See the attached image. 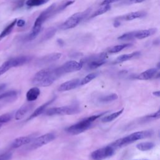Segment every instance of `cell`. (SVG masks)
I'll return each mask as SVG.
<instances>
[{
  "mask_svg": "<svg viewBox=\"0 0 160 160\" xmlns=\"http://www.w3.org/2000/svg\"><path fill=\"white\" fill-rule=\"evenodd\" d=\"M58 78L56 74L54 69L46 68L39 71L35 74L32 83L38 87H47Z\"/></svg>",
  "mask_w": 160,
  "mask_h": 160,
  "instance_id": "1",
  "label": "cell"
},
{
  "mask_svg": "<svg viewBox=\"0 0 160 160\" xmlns=\"http://www.w3.org/2000/svg\"><path fill=\"white\" fill-rule=\"evenodd\" d=\"M152 132L150 131H141L133 132L130 134L129 135L117 139L112 143L110 144L111 147H112L114 149L116 148H122L124 146H126L129 144H131L134 141H136L139 139H142L144 138H146L148 137L151 136Z\"/></svg>",
  "mask_w": 160,
  "mask_h": 160,
  "instance_id": "2",
  "label": "cell"
},
{
  "mask_svg": "<svg viewBox=\"0 0 160 160\" xmlns=\"http://www.w3.org/2000/svg\"><path fill=\"white\" fill-rule=\"evenodd\" d=\"M106 112L101 113L100 114L93 115L89 116L86 119H84L79 122L72 124V126L68 127L66 131L71 134H80L86 130H88L91 126L92 122L96 120L98 118H100L102 115H104Z\"/></svg>",
  "mask_w": 160,
  "mask_h": 160,
  "instance_id": "3",
  "label": "cell"
},
{
  "mask_svg": "<svg viewBox=\"0 0 160 160\" xmlns=\"http://www.w3.org/2000/svg\"><path fill=\"white\" fill-rule=\"evenodd\" d=\"M54 10H55V4H53L49 7H48L47 9H46L44 11H43L39 15V16L36 18L34 23L32 31L28 36V38L29 40H32L34 39L38 36V34L41 31L42 24L52 14Z\"/></svg>",
  "mask_w": 160,
  "mask_h": 160,
  "instance_id": "4",
  "label": "cell"
},
{
  "mask_svg": "<svg viewBox=\"0 0 160 160\" xmlns=\"http://www.w3.org/2000/svg\"><path fill=\"white\" fill-rule=\"evenodd\" d=\"M80 112L79 108L76 105L65 106L61 107L51 108L46 111L45 114L47 116L54 115H72L78 114Z\"/></svg>",
  "mask_w": 160,
  "mask_h": 160,
  "instance_id": "5",
  "label": "cell"
},
{
  "mask_svg": "<svg viewBox=\"0 0 160 160\" xmlns=\"http://www.w3.org/2000/svg\"><path fill=\"white\" fill-rule=\"evenodd\" d=\"M108 58L106 52H101L98 54L94 55L89 58H87L84 59H82L81 62L83 64L87 63V69L89 70L95 69L106 62V60Z\"/></svg>",
  "mask_w": 160,
  "mask_h": 160,
  "instance_id": "6",
  "label": "cell"
},
{
  "mask_svg": "<svg viewBox=\"0 0 160 160\" xmlns=\"http://www.w3.org/2000/svg\"><path fill=\"white\" fill-rule=\"evenodd\" d=\"M83 66V64L80 61H69L63 64L59 68H54V71L58 78L64 74L78 71L80 70Z\"/></svg>",
  "mask_w": 160,
  "mask_h": 160,
  "instance_id": "7",
  "label": "cell"
},
{
  "mask_svg": "<svg viewBox=\"0 0 160 160\" xmlns=\"http://www.w3.org/2000/svg\"><path fill=\"white\" fill-rule=\"evenodd\" d=\"M89 9H87L84 12H76L66 19L61 26V29L66 30L76 27L87 15L89 14Z\"/></svg>",
  "mask_w": 160,
  "mask_h": 160,
  "instance_id": "8",
  "label": "cell"
},
{
  "mask_svg": "<svg viewBox=\"0 0 160 160\" xmlns=\"http://www.w3.org/2000/svg\"><path fill=\"white\" fill-rule=\"evenodd\" d=\"M56 136L54 133H47L40 136L34 139L30 142V145L28 149L30 150L35 149L42 147V146L48 144L49 142L52 141L55 139Z\"/></svg>",
  "mask_w": 160,
  "mask_h": 160,
  "instance_id": "9",
  "label": "cell"
},
{
  "mask_svg": "<svg viewBox=\"0 0 160 160\" xmlns=\"http://www.w3.org/2000/svg\"><path fill=\"white\" fill-rule=\"evenodd\" d=\"M114 153V149L110 145L107 146L91 152L90 158L92 160H103L112 156Z\"/></svg>",
  "mask_w": 160,
  "mask_h": 160,
  "instance_id": "10",
  "label": "cell"
},
{
  "mask_svg": "<svg viewBox=\"0 0 160 160\" xmlns=\"http://www.w3.org/2000/svg\"><path fill=\"white\" fill-rule=\"evenodd\" d=\"M34 104L32 102H28L21 106L15 113V119H22L29 112H30L34 108Z\"/></svg>",
  "mask_w": 160,
  "mask_h": 160,
  "instance_id": "11",
  "label": "cell"
},
{
  "mask_svg": "<svg viewBox=\"0 0 160 160\" xmlns=\"http://www.w3.org/2000/svg\"><path fill=\"white\" fill-rule=\"evenodd\" d=\"M80 85V80L79 79H73L69 80L61 84L58 88V91L61 92L67 91L76 88Z\"/></svg>",
  "mask_w": 160,
  "mask_h": 160,
  "instance_id": "12",
  "label": "cell"
},
{
  "mask_svg": "<svg viewBox=\"0 0 160 160\" xmlns=\"http://www.w3.org/2000/svg\"><path fill=\"white\" fill-rule=\"evenodd\" d=\"M34 138L32 136H21L16 138L11 143V148H18L24 145L29 144L32 140Z\"/></svg>",
  "mask_w": 160,
  "mask_h": 160,
  "instance_id": "13",
  "label": "cell"
},
{
  "mask_svg": "<svg viewBox=\"0 0 160 160\" xmlns=\"http://www.w3.org/2000/svg\"><path fill=\"white\" fill-rule=\"evenodd\" d=\"M55 99H56V98L54 97V98H52V99H51L49 101H47L46 102H45V103L43 104L42 105H41V106H40L39 107H38V108H36V109H35V111H34L31 114V116L28 118L27 120L32 119H33V118H34L38 117V116H39V115L41 114L42 113L44 112V111H45L46 108L50 104H51Z\"/></svg>",
  "mask_w": 160,
  "mask_h": 160,
  "instance_id": "14",
  "label": "cell"
},
{
  "mask_svg": "<svg viewBox=\"0 0 160 160\" xmlns=\"http://www.w3.org/2000/svg\"><path fill=\"white\" fill-rule=\"evenodd\" d=\"M157 32L156 28H150L147 29H142L138 31H136L135 38L138 39H142L149 37Z\"/></svg>",
  "mask_w": 160,
  "mask_h": 160,
  "instance_id": "15",
  "label": "cell"
},
{
  "mask_svg": "<svg viewBox=\"0 0 160 160\" xmlns=\"http://www.w3.org/2000/svg\"><path fill=\"white\" fill-rule=\"evenodd\" d=\"M157 71L158 70L156 68H151L142 72L136 77V78L140 80H148L156 76Z\"/></svg>",
  "mask_w": 160,
  "mask_h": 160,
  "instance_id": "16",
  "label": "cell"
},
{
  "mask_svg": "<svg viewBox=\"0 0 160 160\" xmlns=\"http://www.w3.org/2000/svg\"><path fill=\"white\" fill-rule=\"evenodd\" d=\"M40 89L38 87H34L29 89L26 92V95L27 101L29 102L34 101L40 95Z\"/></svg>",
  "mask_w": 160,
  "mask_h": 160,
  "instance_id": "17",
  "label": "cell"
},
{
  "mask_svg": "<svg viewBox=\"0 0 160 160\" xmlns=\"http://www.w3.org/2000/svg\"><path fill=\"white\" fill-rule=\"evenodd\" d=\"M61 56H62L61 53H59V52H54V53L46 55L41 59L40 63H42V64L51 63L52 62L56 61L59 59H60Z\"/></svg>",
  "mask_w": 160,
  "mask_h": 160,
  "instance_id": "18",
  "label": "cell"
},
{
  "mask_svg": "<svg viewBox=\"0 0 160 160\" xmlns=\"http://www.w3.org/2000/svg\"><path fill=\"white\" fill-rule=\"evenodd\" d=\"M146 15V12L144 11H138L135 12H131L122 16V18L126 21H131L137 18H141Z\"/></svg>",
  "mask_w": 160,
  "mask_h": 160,
  "instance_id": "19",
  "label": "cell"
},
{
  "mask_svg": "<svg viewBox=\"0 0 160 160\" xmlns=\"http://www.w3.org/2000/svg\"><path fill=\"white\" fill-rule=\"evenodd\" d=\"M30 59L31 58L29 56H21L12 58L11 59V61L12 64V67L14 68V67H18V66H22L27 63L30 60Z\"/></svg>",
  "mask_w": 160,
  "mask_h": 160,
  "instance_id": "20",
  "label": "cell"
},
{
  "mask_svg": "<svg viewBox=\"0 0 160 160\" xmlns=\"http://www.w3.org/2000/svg\"><path fill=\"white\" fill-rule=\"evenodd\" d=\"M140 54L139 52H133L130 54H122L119 56H118L114 61V63L117 64V63H121L128 60H130L135 57L138 56Z\"/></svg>",
  "mask_w": 160,
  "mask_h": 160,
  "instance_id": "21",
  "label": "cell"
},
{
  "mask_svg": "<svg viewBox=\"0 0 160 160\" xmlns=\"http://www.w3.org/2000/svg\"><path fill=\"white\" fill-rule=\"evenodd\" d=\"M18 96V92L16 91H9L0 94V101L8 100L13 101Z\"/></svg>",
  "mask_w": 160,
  "mask_h": 160,
  "instance_id": "22",
  "label": "cell"
},
{
  "mask_svg": "<svg viewBox=\"0 0 160 160\" xmlns=\"http://www.w3.org/2000/svg\"><path fill=\"white\" fill-rule=\"evenodd\" d=\"M111 7L109 4H104V5H101V6L98 8L96 11H94L90 16L91 18H95L96 16H100L102 14H104L105 12L109 11L111 9Z\"/></svg>",
  "mask_w": 160,
  "mask_h": 160,
  "instance_id": "23",
  "label": "cell"
},
{
  "mask_svg": "<svg viewBox=\"0 0 160 160\" xmlns=\"http://www.w3.org/2000/svg\"><path fill=\"white\" fill-rule=\"evenodd\" d=\"M124 111V108H122L121 109L119 110L118 111H116L115 112H113L109 115H108L106 116H104L102 118L101 121L104 122H111L113 120H114L115 119H116L118 116H119Z\"/></svg>",
  "mask_w": 160,
  "mask_h": 160,
  "instance_id": "24",
  "label": "cell"
},
{
  "mask_svg": "<svg viewBox=\"0 0 160 160\" xmlns=\"http://www.w3.org/2000/svg\"><path fill=\"white\" fill-rule=\"evenodd\" d=\"M16 21H17V19H15L6 28H5L1 32V34H0V41L2 40L4 37H6V36L9 35L11 33V32L12 31L13 28L14 27V26L16 24Z\"/></svg>",
  "mask_w": 160,
  "mask_h": 160,
  "instance_id": "25",
  "label": "cell"
},
{
  "mask_svg": "<svg viewBox=\"0 0 160 160\" xmlns=\"http://www.w3.org/2000/svg\"><path fill=\"white\" fill-rule=\"evenodd\" d=\"M154 146V144L152 142H143L138 143L136 145L138 149L141 151H146L151 149Z\"/></svg>",
  "mask_w": 160,
  "mask_h": 160,
  "instance_id": "26",
  "label": "cell"
},
{
  "mask_svg": "<svg viewBox=\"0 0 160 160\" xmlns=\"http://www.w3.org/2000/svg\"><path fill=\"white\" fill-rule=\"evenodd\" d=\"M12 68H13V67H12V64L11 59H9V60L5 61L0 66V76L2 75L5 72H6L8 70H9Z\"/></svg>",
  "mask_w": 160,
  "mask_h": 160,
  "instance_id": "27",
  "label": "cell"
},
{
  "mask_svg": "<svg viewBox=\"0 0 160 160\" xmlns=\"http://www.w3.org/2000/svg\"><path fill=\"white\" fill-rule=\"evenodd\" d=\"M98 74V72H91L88 74L81 81H80V85H84L89 83L92 80L95 79L97 77Z\"/></svg>",
  "mask_w": 160,
  "mask_h": 160,
  "instance_id": "28",
  "label": "cell"
},
{
  "mask_svg": "<svg viewBox=\"0 0 160 160\" xmlns=\"http://www.w3.org/2000/svg\"><path fill=\"white\" fill-rule=\"evenodd\" d=\"M131 44H119V45H116V46H114L112 47H111L109 50V52L110 53H117L120 52L121 51H122V49L130 46Z\"/></svg>",
  "mask_w": 160,
  "mask_h": 160,
  "instance_id": "29",
  "label": "cell"
},
{
  "mask_svg": "<svg viewBox=\"0 0 160 160\" xmlns=\"http://www.w3.org/2000/svg\"><path fill=\"white\" fill-rule=\"evenodd\" d=\"M118 98V96L115 93H112L100 98L99 101L102 102H108L116 100Z\"/></svg>",
  "mask_w": 160,
  "mask_h": 160,
  "instance_id": "30",
  "label": "cell"
},
{
  "mask_svg": "<svg viewBox=\"0 0 160 160\" xmlns=\"http://www.w3.org/2000/svg\"><path fill=\"white\" fill-rule=\"evenodd\" d=\"M49 0H28L26 2V4L28 6H39L44 4L47 3Z\"/></svg>",
  "mask_w": 160,
  "mask_h": 160,
  "instance_id": "31",
  "label": "cell"
},
{
  "mask_svg": "<svg viewBox=\"0 0 160 160\" xmlns=\"http://www.w3.org/2000/svg\"><path fill=\"white\" fill-rule=\"evenodd\" d=\"M135 33L136 31H132V32H126L124 34H122V35L119 36L118 39L119 40H131L133 38H135Z\"/></svg>",
  "mask_w": 160,
  "mask_h": 160,
  "instance_id": "32",
  "label": "cell"
},
{
  "mask_svg": "<svg viewBox=\"0 0 160 160\" xmlns=\"http://www.w3.org/2000/svg\"><path fill=\"white\" fill-rule=\"evenodd\" d=\"M12 116L11 113H6L0 116V123L4 124L11 121Z\"/></svg>",
  "mask_w": 160,
  "mask_h": 160,
  "instance_id": "33",
  "label": "cell"
},
{
  "mask_svg": "<svg viewBox=\"0 0 160 160\" xmlns=\"http://www.w3.org/2000/svg\"><path fill=\"white\" fill-rule=\"evenodd\" d=\"M12 154L11 152H6L0 154V160H11Z\"/></svg>",
  "mask_w": 160,
  "mask_h": 160,
  "instance_id": "34",
  "label": "cell"
},
{
  "mask_svg": "<svg viewBox=\"0 0 160 160\" xmlns=\"http://www.w3.org/2000/svg\"><path fill=\"white\" fill-rule=\"evenodd\" d=\"M160 116V110H158L157 112L152 113L151 115H148L146 117V118L148 119H159Z\"/></svg>",
  "mask_w": 160,
  "mask_h": 160,
  "instance_id": "35",
  "label": "cell"
},
{
  "mask_svg": "<svg viewBox=\"0 0 160 160\" xmlns=\"http://www.w3.org/2000/svg\"><path fill=\"white\" fill-rule=\"evenodd\" d=\"M145 0H124L122 2V4H136V3H139L144 1Z\"/></svg>",
  "mask_w": 160,
  "mask_h": 160,
  "instance_id": "36",
  "label": "cell"
},
{
  "mask_svg": "<svg viewBox=\"0 0 160 160\" xmlns=\"http://www.w3.org/2000/svg\"><path fill=\"white\" fill-rule=\"evenodd\" d=\"M74 2V1H72V0L68 1H67L66 3H64V4H63L62 5H61V7H59L57 10H58V11L63 10V9H64L66 8H67L68 6H69L71 5Z\"/></svg>",
  "mask_w": 160,
  "mask_h": 160,
  "instance_id": "37",
  "label": "cell"
},
{
  "mask_svg": "<svg viewBox=\"0 0 160 160\" xmlns=\"http://www.w3.org/2000/svg\"><path fill=\"white\" fill-rule=\"evenodd\" d=\"M122 0H103V1L101 3V5H104V4H110L111 3L118 2Z\"/></svg>",
  "mask_w": 160,
  "mask_h": 160,
  "instance_id": "38",
  "label": "cell"
},
{
  "mask_svg": "<svg viewBox=\"0 0 160 160\" xmlns=\"http://www.w3.org/2000/svg\"><path fill=\"white\" fill-rule=\"evenodd\" d=\"M56 32V30H54V29H50V30H49L48 32H47V33H46V34L45 35V36L46 37H48L47 38V39H49V38H51L53 35H54V32Z\"/></svg>",
  "mask_w": 160,
  "mask_h": 160,
  "instance_id": "39",
  "label": "cell"
},
{
  "mask_svg": "<svg viewBox=\"0 0 160 160\" xmlns=\"http://www.w3.org/2000/svg\"><path fill=\"white\" fill-rule=\"evenodd\" d=\"M26 22L23 19H19L16 21V25L18 26V27H22L24 26Z\"/></svg>",
  "mask_w": 160,
  "mask_h": 160,
  "instance_id": "40",
  "label": "cell"
},
{
  "mask_svg": "<svg viewBox=\"0 0 160 160\" xmlns=\"http://www.w3.org/2000/svg\"><path fill=\"white\" fill-rule=\"evenodd\" d=\"M6 86V84H0V92H1L2 91H3L5 89Z\"/></svg>",
  "mask_w": 160,
  "mask_h": 160,
  "instance_id": "41",
  "label": "cell"
},
{
  "mask_svg": "<svg viewBox=\"0 0 160 160\" xmlns=\"http://www.w3.org/2000/svg\"><path fill=\"white\" fill-rule=\"evenodd\" d=\"M153 95L157 96V97H159L160 96V91H154L152 92Z\"/></svg>",
  "mask_w": 160,
  "mask_h": 160,
  "instance_id": "42",
  "label": "cell"
},
{
  "mask_svg": "<svg viewBox=\"0 0 160 160\" xmlns=\"http://www.w3.org/2000/svg\"><path fill=\"white\" fill-rule=\"evenodd\" d=\"M120 24H121L120 22L118 21H117V20L115 21V22H114V27H118Z\"/></svg>",
  "mask_w": 160,
  "mask_h": 160,
  "instance_id": "43",
  "label": "cell"
},
{
  "mask_svg": "<svg viewBox=\"0 0 160 160\" xmlns=\"http://www.w3.org/2000/svg\"><path fill=\"white\" fill-rule=\"evenodd\" d=\"M58 42L59 43V44H60V45H62L63 44H64V42H63V41L62 40V39H58Z\"/></svg>",
  "mask_w": 160,
  "mask_h": 160,
  "instance_id": "44",
  "label": "cell"
},
{
  "mask_svg": "<svg viewBox=\"0 0 160 160\" xmlns=\"http://www.w3.org/2000/svg\"><path fill=\"white\" fill-rule=\"evenodd\" d=\"M2 126V124H1V123H0V128H1V126Z\"/></svg>",
  "mask_w": 160,
  "mask_h": 160,
  "instance_id": "45",
  "label": "cell"
}]
</instances>
